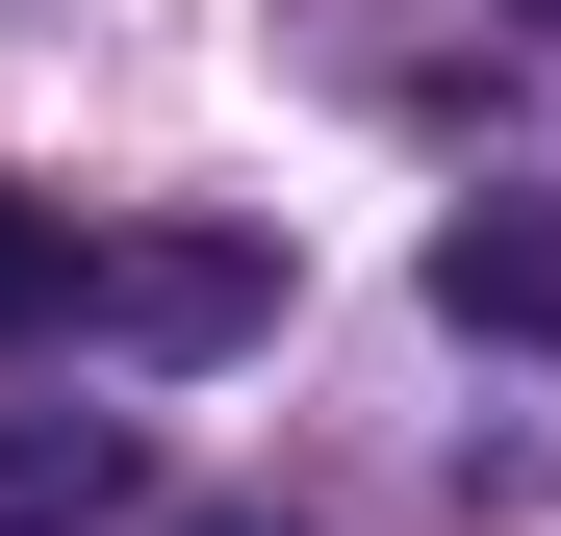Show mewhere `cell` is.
<instances>
[{
  "mask_svg": "<svg viewBox=\"0 0 561 536\" xmlns=\"http://www.w3.org/2000/svg\"><path fill=\"white\" fill-rule=\"evenodd\" d=\"M51 307H77V230L26 205V179H0V332H51Z\"/></svg>",
  "mask_w": 561,
  "mask_h": 536,
  "instance_id": "obj_4",
  "label": "cell"
},
{
  "mask_svg": "<svg viewBox=\"0 0 561 536\" xmlns=\"http://www.w3.org/2000/svg\"><path fill=\"white\" fill-rule=\"evenodd\" d=\"M77 307H103L128 357H230V332L280 307V255H255V230H128V255H77Z\"/></svg>",
  "mask_w": 561,
  "mask_h": 536,
  "instance_id": "obj_1",
  "label": "cell"
},
{
  "mask_svg": "<svg viewBox=\"0 0 561 536\" xmlns=\"http://www.w3.org/2000/svg\"><path fill=\"white\" fill-rule=\"evenodd\" d=\"M128 511V434L103 409H0V536H103Z\"/></svg>",
  "mask_w": 561,
  "mask_h": 536,
  "instance_id": "obj_3",
  "label": "cell"
},
{
  "mask_svg": "<svg viewBox=\"0 0 561 536\" xmlns=\"http://www.w3.org/2000/svg\"><path fill=\"white\" fill-rule=\"evenodd\" d=\"M434 307H459V332H511V357H561V205H536V179L434 230Z\"/></svg>",
  "mask_w": 561,
  "mask_h": 536,
  "instance_id": "obj_2",
  "label": "cell"
}]
</instances>
